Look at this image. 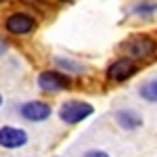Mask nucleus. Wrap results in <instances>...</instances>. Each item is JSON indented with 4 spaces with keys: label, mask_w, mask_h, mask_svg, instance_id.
<instances>
[{
    "label": "nucleus",
    "mask_w": 157,
    "mask_h": 157,
    "mask_svg": "<svg viewBox=\"0 0 157 157\" xmlns=\"http://www.w3.org/2000/svg\"><path fill=\"white\" fill-rule=\"evenodd\" d=\"M92 113H94L92 105H88L84 101H67L59 109V117L65 124H80L82 120L90 117Z\"/></svg>",
    "instance_id": "nucleus-1"
},
{
    "label": "nucleus",
    "mask_w": 157,
    "mask_h": 157,
    "mask_svg": "<svg viewBox=\"0 0 157 157\" xmlns=\"http://www.w3.org/2000/svg\"><path fill=\"white\" fill-rule=\"evenodd\" d=\"M126 50L130 59H151L157 55V42L149 36H134L126 44Z\"/></svg>",
    "instance_id": "nucleus-2"
},
{
    "label": "nucleus",
    "mask_w": 157,
    "mask_h": 157,
    "mask_svg": "<svg viewBox=\"0 0 157 157\" xmlns=\"http://www.w3.org/2000/svg\"><path fill=\"white\" fill-rule=\"evenodd\" d=\"M36 19L32 17V15H27V13H13L6 17V21H4V27H6V32H11L15 36H25V34H32L34 29H36Z\"/></svg>",
    "instance_id": "nucleus-3"
},
{
    "label": "nucleus",
    "mask_w": 157,
    "mask_h": 157,
    "mask_svg": "<svg viewBox=\"0 0 157 157\" xmlns=\"http://www.w3.org/2000/svg\"><path fill=\"white\" fill-rule=\"evenodd\" d=\"M136 73V65L132 59H117L109 65L107 69V78L111 82H126L128 78H132Z\"/></svg>",
    "instance_id": "nucleus-4"
},
{
    "label": "nucleus",
    "mask_w": 157,
    "mask_h": 157,
    "mask_svg": "<svg viewBox=\"0 0 157 157\" xmlns=\"http://www.w3.org/2000/svg\"><path fill=\"white\" fill-rule=\"evenodd\" d=\"M38 86L44 92H57L63 88H69V80H67V75L59 71H42L38 75Z\"/></svg>",
    "instance_id": "nucleus-5"
},
{
    "label": "nucleus",
    "mask_w": 157,
    "mask_h": 157,
    "mask_svg": "<svg viewBox=\"0 0 157 157\" xmlns=\"http://www.w3.org/2000/svg\"><path fill=\"white\" fill-rule=\"evenodd\" d=\"M27 143V134L15 126H2L0 128V147L4 149H19Z\"/></svg>",
    "instance_id": "nucleus-6"
},
{
    "label": "nucleus",
    "mask_w": 157,
    "mask_h": 157,
    "mask_svg": "<svg viewBox=\"0 0 157 157\" xmlns=\"http://www.w3.org/2000/svg\"><path fill=\"white\" fill-rule=\"evenodd\" d=\"M21 115L27 121H44L50 115V107L42 101H29V103L21 105Z\"/></svg>",
    "instance_id": "nucleus-7"
},
{
    "label": "nucleus",
    "mask_w": 157,
    "mask_h": 157,
    "mask_svg": "<svg viewBox=\"0 0 157 157\" xmlns=\"http://www.w3.org/2000/svg\"><path fill=\"white\" fill-rule=\"evenodd\" d=\"M115 120H117V124H120L124 130H136V128H140V124H143L140 115H138L136 111H130V109L117 111V113H115Z\"/></svg>",
    "instance_id": "nucleus-8"
},
{
    "label": "nucleus",
    "mask_w": 157,
    "mask_h": 157,
    "mask_svg": "<svg viewBox=\"0 0 157 157\" xmlns=\"http://www.w3.org/2000/svg\"><path fill=\"white\" fill-rule=\"evenodd\" d=\"M140 97L145 101H151V103H157V80H149L138 88Z\"/></svg>",
    "instance_id": "nucleus-9"
},
{
    "label": "nucleus",
    "mask_w": 157,
    "mask_h": 157,
    "mask_svg": "<svg viewBox=\"0 0 157 157\" xmlns=\"http://www.w3.org/2000/svg\"><path fill=\"white\" fill-rule=\"evenodd\" d=\"M57 65H59L61 69H67V71H73V73H80L84 71L86 67L82 65V63H78V61H71V59H63V57H57Z\"/></svg>",
    "instance_id": "nucleus-10"
},
{
    "label": "nucleus",
    "mask_w": 157,
    "mask_h": 157,
    "mask_svg": "<svg viewBox=\"0 0 157 157\" xmlns=\"http://www.w3.org/2000/svg\"><path fill=\"white\" fill-rule=\"evenodd\" d=\"M84 157H109V155L105 153V151H97V149H94V151H88Z\"/></svg>",
    "instance_id": "nucleus-11"
},
{
    "label": "nucleus",
    "mask_w": 157,
    "mask_h": 157,
    "mask_svg": "<svg viewBox=\"0 0 157 157\" xmlns=\"http://www.w3.org/2000/svg\"><path fill=\"white\" fill-rule=\"evenodd\" d=\"M0 105H2V94H0Z\"/></svg>",
    "instance_id": "nucleus-12"
},
{
    "label": "nucleus",
    "mask_w": 157,
    "mask_h": 157,
    "mask_svg": "<svg viewBox=\"0 0 157 157\" xmlns=\"http://www.w3.org/2000/svg\"><path fill=\"white\" fill-rule=\"evenodd\" d=\"M59 2H67V0H59Z\"/></svg>",
    "instance_id": "nucleus-13"
},
{
    "label": "nucleus",
    "mask_w": 157,
    "mask_h": 157,
    "mask_svg": "<svg viewBox=\"0 0 157 157\" xmlns=\"http://www.w3.org/2000/svg\"><path fill=\"white\" fill-rule=\"evenodd\" d=\"M0 2H4V0H0Z\"/></svg>",
    "instance_id": "nucleus-14"
}]
</instances>
